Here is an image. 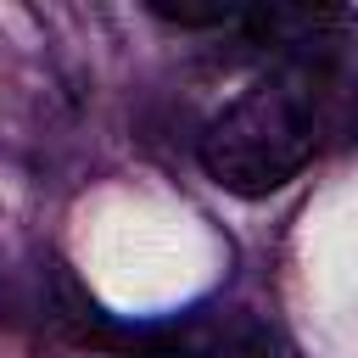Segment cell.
I'll list each match as a JSON object with an SVG mask.
<instances>
[{
	"label": "cell",
	"mask_w": 358,
	"mask_h": 358,
	"mask_svg": "<svg viewBox=\"0 0 358 358\" xmlns=\"http://www.w3.org/2000/svg\"><path fill=\"white\" fill-rule=\"evenodd\" d=\"M347 101L341 45L302 39L280 50V62L252 78L196 140L207 179L229 196H268L291 185L336 134Z\"/></svg>",
	"instance_id": "obj_1"
},
{
	"label": "cell",
	"mask_w": 358,
	"mask_h": 358,
	"mask_svg": "<svg viewBox=\"0 0 358 358\" xmlns=\"http://www.w3.org/2000/svg\"><path fill=\"white\" fill-rule=\"evenodd\" d=\"M129 358H274V330L241 302H207L140 330Z\"/></svg>",
	"instance_id": "obj_2"
}]
</instances>
